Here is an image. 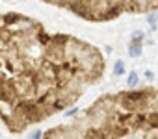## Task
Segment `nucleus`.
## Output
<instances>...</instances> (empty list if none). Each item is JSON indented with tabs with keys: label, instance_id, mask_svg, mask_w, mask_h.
I'll return each mask as SVG.
<instances>
[{
	"label": "nucleus",
	"instance_id": "f257e3e1",
	"mask_svg": "<svg viewBox=\"0 0 158 139\" xmlns=\"http://www.w3.org/2000/svg\"><path fill=\"white\" fill-rule=\"evenodd\" d=\"M97 46L50 33L23 13L0 15V119L20 134L80 100L104 76Z\"/></svg>",
	"mask_w": 158,
	"mask_h": 139
},
{
	"label": "nucleus",
	"instance_id": "f03ea898",
	"mask_svg": "<svg viewBox=\"0 0 158 139\" xmlns=\"http://www.w3.org/2000/svg\"><path fill=\"white\" fill-rule=\"evenodd\" d=\"M43 139H158V87L102 95Z\"/></svg>",
	"mask_w": 158,
	"mask_h": 139
},
{
	"label": "nucleus",
	"instance_id": "7ed1b4c3",
	"mask_svg": "<svg viewBox=\"0 0 158 139\" xmlns=\"http://www.w3.org/2000/svg\"><path fill=\"white\" fill-rule=\"evenodd\" d=\"M87 22H110L121 15H147L158 9V0H41Z\"/></svg>",
	"mask_w": 158,
	"mask_h": 139
},
{
	"label": "nucleus",
	"instance_id": "20e7f679",
	"mask_svg": "<svg viewBox=\"0 0 158 139\" xmlns=\"http://www.w3.org/2000/svg\"><path fill=\"white\" fill-rule=\"evenodd\" d=\"M128 83H130V85H134V83H136V74H134V72L130 74V78H128Z\"/></svg>",
	"mask_w": 158,
	"mask_h": 139
},
{
	"label": "nucleus",
	"instance_id": "39448f33",
	"mask_svg": "<svg viewBox=\"0 0 158 139\" xmlns=\"http://www.w3.org/2000/svg\"><path fill=\"white\" fill-rule=\"evenodd\" d=\"M115 72H117V74H121V72H123V63H121V61L117 63V69H115Z\"/></svg>",
	"mask_w": 158,
	"mask_h": 139
}]
</instances>
